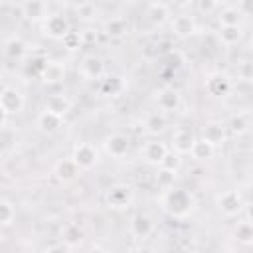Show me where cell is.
<instances>
[{"label":"cell","mask_w":253,"mask_h":253,"mask_svg":"<svg viewBox=\"0 0 253 253\" xmlns=\"http://www.w3.org/2000/svg\"><path fill=\"white\" fill-rule=\"evenodd\" d=\"M162 204H164V210L172 215V217H186L188 213H192V210H194V196L188 192V190H184V188H170V190H166L164 192V200H162Z\"/></svg>","instance_id":"obj_1"},{"label":"cell","mask_w":253,"mask_h":253,"mask_svg":"<svg viewBox=\"0 0 253 253\" xmlns=\"http://www.w3.org/2000/svg\"><path fill=\"white\" fill-rule=\"evenodd\" d=\"M4 51H6L8 57L20 59V57L28 51V47H26V43H24L20 38H10V40L6 42V45H4Z\"/></svg>","instance_id":"obj_26"},{"label":"cell","mask_w":253,"mask_h":253,"mask_svg":"<svg viewBox=\"0 0 253 253\" xmlns=\"http://www.w3.org/2000/svg\"><path fill=\"white\" fill-rule=\"evenodd\" d=\"M79 172H81V170L77 168V164H75L71 158H63V160H59V162L55 164V176H57L61 182H71V180H75Z\"/></svg>","instance_id":"obj_19"},{"label":"cell","mask_w":253,"mask_h":253,"mask_svg":"<svg viewBox=\"0 0 253 253\" xmlns=\"http://www.w3.org/2000/svg\"><path fill=\"white\" fill-rule=\"evenodd\" d=\"M241 40H243V28L241 26H227V28L219 30V42L227 47L237 45Z\"/></svg>","instance_id":"obj_22"},{"label":"cell","mask_w":253,"mask_h":253,"mask_svg":"<svg viewBox=\"0 0 253 253\" xmlns=\"http://www.w3.org/2000/svg\"><path fill=\"white\" fill-rule=\"evenodd\" d=\"M123 91V81L117 75H109L105 79H101V93L105 95H119Z\"/></svg>","instance_id":"obj_27"},{"label":"cell","mask_w":253,"mask_h":253,"mask_svg":"<svg viewBox=\"0 0 253 253\" xmlns=\"http://www.w3.org/2000/svg\"><path fill=\"white\" fill-rule=\"evenodd\" d=\"M249 115H245V113H237L235 117H231V121H229V130L231 132H235V134H243V132H247L249 130Z\"/></svg>","instance_id":"obj_28"},{"label":"cell","mask_w":253,"mask_h":253,"mask_svg":"<svg viewBox=\"0 0 253 253\" xmlns=\"http://www.w3.org/2000/svg\"><path fill=\"white\" fill-rule=\"evenodd\" d=\"M105 152L113 158H123L128 152V136L115 132L105 138Z\"/></svg>","instance_id":"obj_10"},{"label":"cell","mask_w":253,"mask_h":253,"mask_svg":"<svg viewBox=\"0 0 253 253\" xmlns=\"http://www.w3.org/2000/svg\"><path fill=\"white\" fill-rule=\"evenodd\" d=\"M235 237L241 241V243H251V237H253V229H251V223L249 221H239L237 227H235Z\"/></svg>","instance_id":"obj_30"},{"label":"cell","mask_w":253,"mask_h":253,"mask_svg":"<svg viewBox=\"0 0 253 253\" xmlns=\"http://www.w3.org/2000/svg\"><path fill=\"white\" fill-rule=\"evenodd\" d=\"M156 107L160 113H172L180 107V93L174 89H160L156 93Z\"/></svg>","instance_id":"obj_12"},{"label":"cell","mask_w":253,"mask_h":253,"mask_svg":"<svg viewBox=\"0 0 253 253\" xmlns=\"http://www.w3.org/2000/svg\"><path fill=\"white\" fill-rule=\"evenodd\" d=\"M69 109H71V101H69L65 95H61V93L49 95V97L45 99V111H49V113H53V115H57V117H61V119H63V115H65Z\"/></svg>","instance_id":"obj_16"},{"label":"cell","mask_w":253,"mask_h":253,"mask_svg":"<svg viewBox=\"0 0 253 253\" xmlns=\"http://www.w3.org/2000/svg\"><path fill=\"white\" fill-rule=\"evenodd\" d=\"M170 26H172L174 36H178V38H188V36H192L196 32V20L190 14H178V16H174L172 22H170Z\"/></svg>","instance_id":"obj_11"},{"label":"cell","mask_w":253,"mask_h":253,"mask_svg":"<svg viewBox=\"0 0 253 253\" xmlns=\"http://www.w3.org/2000/svg\"><path fill=\"white\" fill-rule=\"evenodd\" d=\"M63 75H65V67H63L61 63H57V61H47L40 77H42L43 83L53 85V83H59V81L63 79Z\"/></svg>","instance_id":"obj_20"},{"label":"cell","mask_w":253,"mask_h":253,"mask_svg":"<svg viewBox=\"0 0 253 253\" xmlns=\"http://www.w3.org/2000/svg\"><path fill=\"white\" fill-rule=\"evenodd\" d=\"M47 253H69V251H67V247H63V245H55V247H51Z\"/></svg>","instance_id":"obj_37"},{"label":"cell","mask_w":253,"mask_h":253,"mask_svg":"<svg viewBox=\"0 0 253 253\" xmlns=\"http://www.w3.org/2000/svg\"><path fill=\"white\" fill-rule=\"evenodd\" d=\"M180 156L178 154H174V152H168L166 156H164V160H162V164H160V168H164V170H170V172H176L178 170V166H180Z\"/></svg>","instance_id":"obj_33"},{"label":"cell","mask_w":253,"mask_h":253,"mask_svg":"<svg viewBox=\"0 0 253 253\" xmlns=\"http://www.w3.org/2000/svg\"><path fill=\"white\" fill-rule=\"evenodd\" d=\"M75 10H77V16H81L83 20H91L93 16H97V8H95L93 4H89V2L79 4Z\"/></svg>","instance_id":"obj_34"},{"label":"cell","mask_w":253,"mask_h":253,"mask_svg":"<svg viewBox=\"0 0 253 253\" xmlns=\"http://www.w3.org/2000/svg\"><path fill=\"white\" fill-rule=\"evenodd\" d=\"M217 208H219V211H221L223 215H227V217L239 215V211L243 210L239 192H237V190H227V192H223V194L217 198Z\"/></svg>","instance_id":"obj_6"},{"label":"cell","mask_w":253,"mask_h":253,"mask_svg":"<svg viewBox=\"0 0 253 253\" xmlns=\"http://www.w3.org/2000/svg\"><path fill=\"white\" fill-rule=\"evenodd\" d=\"M239 73H241V79H243V81H251V63L245 61V63L241 65Z\"/></svg>","instance_id":"obj_36"},{"label":"cell","mask_w":253,"mask_h":253,"mask_svg":"<svg viewBox=\"0 0 253 253\" xmlns=\"http://www.w3.org/2000/svg\"><path fill=\"white\" fill-rule=\"evenodd\" d=\"M196 136L190 128H176L172 134V150L174 154H190V148L194 144Z\"/></svg>","instance_id":"obj_9"},{"label":"cell","mask_w":253,"mask_h":253,"mask_svg":"<svg viewBox=\"0 0 253 253\" xmlns=\"http://www.w3.org/2000/svg\"><path fill=\"white\" fill-rule=\"evenodd\" d=\"M174 178H176V172H170V170H164V168H160V172L156 174V182L162 190H170L174 186Z\"/></svg>","instance_id":"obj_32"},{"label":"cell","mask_w":253,"mask_h":253,"mask_svg":"<svg viewBox=\"0 0 253 253\" xmlns=\"http://www.w3.org/2000/svg\"><path fill=\"white\" fill-rule=\"evenodd\" d=\"M14 215H16L14 206H12L10 202H6V200H0V223H2V225L12 223Z\"/></svg>","instance_id":"obj_31"},{"label":"cell","mask_w":253,"mask_h":253,"mask_svg":"<svg viewBox=\"0 0 253 253\" xmlns=\"http://www.w3.org/2000/svg\"><path fill=\"white\" fill-rule=\"evenodd\" d=\"M20 10H22V16L24 18H28V20H42V22L51 14L49 12V6L45 2H36V0L24 2L20 6Z\"/></svg>","instance_id":"obj_13"},{"label":"cell","mask_w":253,"mask_h":253,"mask_svg":"<svg viewBox=\"0 0 253 253\" xmlns=\"http://www.w3.org/2000/svg\"><path fill=\"white\" fill-rule=\"evenodd\" d=\"M130 231H132L134 237H138V239H146V237L154 231V223H152V219H150L148 215L138 213V215H134L132 221H130Z\"/></svg>","instance_id":"obj_15"},{"label":"cell","mask_w":253,"mask_h":253,"mask_svg":"<svg viewBox=\"0 0 253 253\" xmlns=\"http://www.w3.org/2000/svg\"><path fill=\"white\" fill-rule=\"evenodd\" d=\"M208 89H210V93H213V95H223V93L229 91V81H227L225 77H211V79L208 81Z\"/></svg>","instance_id":"obj_29"},{"label":"cell","mask_w":253,"mask_h":253,"mask_svg":"<svg viewBox=\"0 0 253 253\" xmlns=\"http://www.w3.org/2000/svg\"><path fill=\"white\" fill-rule=\"evenodd\" d=\"M213 152H215V146H211V144L206 142L204 138H196L194 144H192V148H190V154H192L196 160H208V158L213 156Z\"/></svg>","instance_id":"obj_24"},{"label":"cell","mask_w":253,"mask_h":253,"mask_svg":"<svg viewBox=\"0 0 253 253\" xmlns=\"http://www.w3.org/2000/svg\"><path fill=\"white\" fill-rule=\"evenodd\" d=\"M200 8L202 10H213V8H219V4H206V2H202Z\"/></svg>","instance_id":"obj_38"},{"label":"cell","mask_w":253,"mask_h":253,"mask_svg":"<svg viewBox=\"0 0 253 253\" xmlns=\"http://www.w3.org/2000/svg\"><path fill=\"white\" fill-rule=\"evenodd\" d=\"M71 160L77 164L79 170H91L97 160H99V154H97V148L89 142H79L75 148H73V156Z\"/></svg>","instance_id":"obj_4"},{"label":"cell","mask_w":253,"mask_h":253,"mask_svg":"<svg viewBox=\"0 0 253 253\" xmlns=\"http://www.w3.org/2000/svg\"><path fill=\"white\" fill-rule=\"evenodd\" d=\"M6 119H8V113H6V111H4L2 107H0V126H2L4 123H6Z\"/></svg>","instance_id":"obj_39"},{"label":"cell","mask_w":253,"mask_h":253,"mask_svg":"<svg viewBox=\"0 0 253 253\" xmlns=\"http://www.w3.org/2000/svg\"><path fill=\"white\" fill-rule=\"evenodd\" d=\"M0 107L12 115V113H20L24 109V95L16 89V87H4L0 91Z\"/></svg>","instance_id":"obj_7"},{"label":"cell","mask_w":253,"mask_h":253,"mask_svg":"<svg viewBox=\"0 0 253 253\" xmlns=\"http://www.w3.org/2000/svg\"><path fill=\"white\" fill-rule=\"evenodd\" d=\"M79 71L87 79H101L105 75V63L99 55H85L79 63Z\"/></svg>","instance_id":"obj_8"},{"label":"cell","mask_w":253,"mask_h":253,"mask_svg":"<svg viewBox=\"0 0 253 253\" xmlns=\"http://www.w3.org/2000/svg\"><path fill=\"white\" fill-rule=\"evenodd\" d=\"M148 16L154 24H164L168 18H170V8L168 4H162V2H154L148 6Z\"/></svg>","instance_id":"obj_25"},{"label":"cell","mask_w":253,"mask_h":253,"mask_svg":"<svg viewBox=\"0 0 253 253\" xmlns=\"http://www.w3.org/2000/svg\"><path fill=\"white\" fill-rule=\"evenodd\" d=\"M168 152H170L168 146H166L164 142H160V140H146V142L142 144V148H140L142 160H144L146 164H152V166H160L162 160H164V156H166Z\"/></svg>","instance_id":"obj_5"},{"label":"cell","mask_w":253,"mask_h":253,"mask_svg":"<svg viewBox=\"0 0 253 253\" xmlns=\"http://www.w3.org/2000/svg\"><path fill=\"white\" fill-rule=\"evenodd\" d=\"M77 36H79V42L81 43H95L97 42V30L95 28H83L81 32H77Z\"/></svg>","instance_id":"obj_35"},{"label":"cell","mask_w":253,"mask_h":253,"mask_svg":"<svg viewBox=\"0 0 253 253\" xmlns=\"http://www.w3.org/2000/svg\"><path fill=\"white\" fill-rule=\"evenodd\" d=\"M241 10L237 6H225L219 10L217 14V22L221 28H227V26H241Z\"/></svg>","instance_id":"obj_21"},{"label":"cell","mask_w":253,"mask_h":253,"mask_svg":"<svg viewBox=\"0 0 253 253\" xmlns=\"http://www.w3.org/2000/svg\"><path fill=\"white\" fill-rule=\"evenodd\" d=\"M61 117H57V115H53V113H49V111H42L40 115H38V121H36V125H38V128L42 130V132H47V134H51V132H55L59 126H61Z\"/></svg>","instance_id":"obj_18"},{"label":"cell","mask_w":253,"mask_h":253,"mask_svg":"<svg viewBox=\"0 0 253 253\" xmlns=\"http://www.w3.org/2000/svg\"><path fill=\"white\" fill-rule=\"evenodd\" d=\"M202 138L206 142H210L211 146H217L225 140V126L221 123H208L202 128Z\"/></svg>","instance_id":"obj_17"},{"label":"cell","mask_w":253,"mask_h":253,"mask_svg":"<svg viewBox=\"0 0 253 253\" xmlns=\"http://www.w3.org/2000/svg\"><path fill=\"white\" fill-rule=\"evenodd\" d=\"M42 30H43L45 36H49V38H53V40H63V38L71 32V24H69V20H67L63 14L53 12V14H49V16L43 20Z\"/></svg>","instance_id":"obj_3"},{"label":"cell","mask_w":253,"mask_h":253,"mask_svg":"<svg viewBox=\"0 0 253 253\" xmlns=\"http://www.w3.org/2000/svg\"><path fill=\"white\" fill-rule=\"evenodd\" d=\"M91 253H107V251H103V249H93Z\"/></svg>","instance_id":"obj_40"},{"label":"cell","mask_w":253,"mask_h":253,"mask_svg":"<svg viewBox=\"0 0 253 253\" xmlns=\"http://www.w3.org/2000/svg\"><path fill=\"white\" fill-rule=\"evenodd\" d=\"M164 128H166V119H164V115L160 111H154V113L146 115V119H144V130L148 134H160V132H164Z\"/></svg>","instance_id":"obj_23"},{"label":"cell","mask_w":253,"mask_h":253,"mask_svg":"<svg viewBox=\"0 0 253 253\" xmlns=\"http://www.w3.org/2000/svg\"><path fill=\"white\" fill-rule=\"evenodd\" d=\"M132 198H134V192L126 184H115V186H111L105 192V202L113 210H125V208H128L132 204Z\"/></svg>","instance_id":"obj_2"},{"label":"cell","mask_w":253,"mask_h":253,"mask_svg":"<svg viewBox=\"0 0 253 253\" xmlns=\"http://www.w3.org/2000/svg\"><path fill=\"white\" fill-rule=\"evenodd\" d=\"M103 32H105V36H109V38H113V40L123 38V36L128 32V22H126L125 18H121V16H111L109 20H105Z\"/></svg>","instance_id":"obj_14"}]
</instances>
